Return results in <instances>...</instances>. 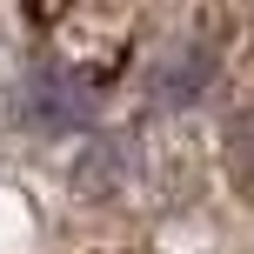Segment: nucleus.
<instances>
[{"instance_id":"nucleus-1","label":"nucleus","mask_w":254,"mask_h":254,"mask_svg":"<svg viewBox=\"0 0 254 254\" xmlns=\"http://www.w3.org/2000/svg\"><path fill=\"white\" fill-rule=\"evenodd\" d=\"M27 114L47 127V134H61V127H80L87 101H80V94L67 87V74H61V67H40V74L27 80Z\"/></svg>"}]
</instances>
